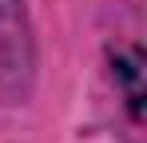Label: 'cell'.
<instances>
[{"label": "cell", "instance_id": "1", "mask_svg": "<svg viewBox=\"0 0 147 143\" xmlns=\"http://www.w3.org/2000/svg\"><path fill=\"white\" fill-rule=\"evenodd\" d=\"M32 76L24 0H0V95H20Z\"/></svg>", "mask_w": 147, "mask_h": 143}, {"label": "cell", "instance_id": "2", "mask_svg": "<svg viewBox=\"0 0 147 143\" xmlns=\"http://www.w3.org/2000/svg\"><path fill=\"white\" fill-rule=\"evenodd\" d=\"M139 52L131 48V52H123L115 56V76H123V88H127V103H131V115L139 119L143 115V88H139Z\"/></svg>", "mask_w": 147, "mask_h": 143}]
</instances>
